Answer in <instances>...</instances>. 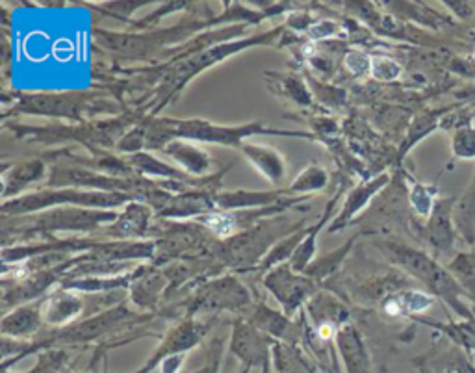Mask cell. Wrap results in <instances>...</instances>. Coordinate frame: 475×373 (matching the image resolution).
Instances as JSON below:
<instances>
[{
	"label": "cell",
	"mask_w": 475,
	"mask_h": 373,
	"mask_svg": "<svg viewBox=\"0 0 475 373\" xmlns=\"http://www.w3.org/2000/svg\"><path fill=\"white\" fill-rule=\"evenodd\" d=\"M240 154L271 186H283L284 180H286L288 166H286V158H284V154L280 151H277L275 147H269V145L245 141L240 147Z\"/></svg>",
	"instance_id": "obj_22"
},
{
	"label": "cell",
	"mask_w": 475,
	"mask_h": 373,
	"mask_svg": "<svg viewBox=\"0 0 475 373\" xmlns=\"http://www.w3.org/2000/svg\"><path fill=\"white\" fill-rule=\"evenodd\" d=\"M408 201H410L413 210L423 220H429L435 206H437L435 205V192L431 188L420 184V182H414L408 190Z\"/></svg>",
	"instance_id": "obj_34"
},
{
	"label": "cell",
	"mask_w": 475,
	"mask_h": 373,
	"mask_svg": "<svg viewBox=\"0 0 475 373\" xmlns=\"http://www.w3.org/2000/svg\"><path fill=\"white\" fill-rule=\"evenodd\" d=\"M399 305L403 308V316H417L427 308H431L435 299L431 293L420 292V290H405V292L395 293Z\"/></svg>",
	"instance_id": "obj_33"
},
{
	"label": "cell",
	"mask_w": 475,
	"mask_h": 373,
	"mask_svg": "<svg viewBox=\"0 0 475 373\" xmlns=\"http://www.w3.org/2000/svg\"><path fill=\"white\" fill-rule=\"evenodd\" d=\"M143 117V112L132 110L123 112L110 119L87 121V123H48L39 126V124L4 121V126L15 138L30 141V144H77L89 151V154H102L116 151L121 136Z\"/></svg>",
	"instance_id": "obj_4"
},
{
	"label": "cell",
	"mask_w": 475,
	"mask_h": 373,
	"mask_svg": "<svg viewBox=\"0 0 475 373\" xmlns=\"http://www.w3.org/2000/svg\"><path fill=\"white\" fill-rule=\"evenodd\" d=\"M305 314L308 316V325L312 327H334V329H342L346 323H349V310H347V306L337 296H332L331 292H323V290H320L307 303Z\"/></svg>",
	"instance_id": "obj_26"
},
{
	"label": "cell",
	"mask_w": 475,
	"mask_h": 373,
	"mask_svg": "<svg viewBox=\"0 0 475 373\" xmlns=\"http://www.w3.org/2000/svg\"><path fill=\"white\" fill-rule=\"evenodd\" d=\"M455 154L462 156V158L475 156V130H459V134L455 138Z\"/></svg>",
	"instance_id": "obj_39"
},
{
	"label": "cell",
	"mask_w": 475,
	"mask_h": 373,
	"mask_svg": "<svg viewBox=\"0 0 475 373\" xmlns=\"http://www.w3.org/2000/svg\"><path fill=\"white\" fill-rule=\"evenodd\" d=\"M379 247L395 266L417 279L423 286H427L429 292L440 297L442 301H446L461 316L471 320L470 308H466V305L462 303L464 292H462L461 284L457 283L452 273L442 268L437 260H432L427 253H423L420 249L410 247L401 242H392V239L381 242Z\"/></svg>",
	"instance_id": "obj_8"
},
{
	"label": "cell",
	"mask_w": 475,
	"mask_h": 373,
	"mask_svg": "<svg viewBox=\"0 0 475 373\" xmlns=\"http://www.w3.org/2000/svg\"><path fill=\"white\" fill-rule=\"evenodd\" d=\"M43 325V299H38L6 312L2 318V336L19 342H30L39 336V330Z\"/></svg>",
	"instance_id": "obj_21"
},
{
	"label": "cell",
	"mask_w": 475,
	"mask_h": 373,
	"mask_svg": "<svg viewBox=\"0 0 475 373\" xmlns=\"http://www.w3.org/2000/svg\"><path fill=\"white\" fill-rule=\"evenodd\" d=\"M217 318H204V320H195V318H184L175 327L165 333L160 345L151 355V359L136 369L134 373H153L154 369L160 368L162 362L171 355H180L186 351L193 350L201 344L204 336L208 335L214 327Z\"/></svg>",
	"instance_id": "obj_13"
},
{
	"label": "cell",
	"mask_w": 475,
	"mask_h": 373,
	"mask_svg": "<svg viewBox=\"0 0 475 373\" xmlns=\"http://www.w3.org/2000/svg\"><path fill=\"white\" fill-rule=\"evenodd\" d=\"M134 199L125 193L93 192L77 188H39L26 195L2 202V215L19 217L39 212L53 210L60 206H82V208H99V210H119Z\"/></svg>",
	"instance_id": "obj_10"
},
{
	"label": "cell",
	"mask_w": 475,
	"mask_h": 373,
	"mask_svg": "<svg viewBox=\"0 0 475 373\" xmlns=\"http://www.w3.org/2000/svg\"><path fill=\"white\" fill-rule=\"evenodd\" d=\"M295 195L286 188H275L266 192H253V190H221L214 195L216 210L234 212V210H255V208H268V206L280 205L284 201H290Z\"/></svg>",
	"instance_id": "obj_20"
},
{
	"label": "cell",
	"mask_w": 475,
	"mask_h": 373,
	"mask_svg": "<svg viewBox=\"0 0 475 373\" xmlns=\"http://www.w3.org/2000/svg\"><path fill=\"white\" fill-rule=\"evenodd\" d=\"M160 153L173 160L178 169H182L193 178L208 177L212 169V156L208 154V151H204L193 141H187V139H173Z\"/></svg>",
	"instance_id": "obj_24"
},
{
	"label": "cell",
	"mask_w": 475,
	"mask_h": 373,
	"mask_svg": "<svg viewBox=\"0 0 475 373\" xmlns=\"http://www.w3.org/2000/svg\"><path fill=\"white\" fill-rule=\"evenodd\" d=\"M169 281L163 275L162 268L151 262L139 264L136 268V279L129 288V299L139 312L154 314L160 305L165 303Z\"/></svg>",
	"instance_id": "obj_16"
},
{
	"label": "cell",
	"mask_w": 475,
	"mask_h": 373,
	"mask_svg": "<svg viewBox=\"0 0 475 373\" xmlns=\"http://www.w3.org/2000/svg\"><path fill=\"white\" fill-rule=\"evenodd\" d=\"M427 242L437 251H447L453 244V227H452V205L449 201L437 202L432 210L429 223L425 227Z\"/></svg>",
	"instance_id": "obj_29"
},
{
	"label": "cell",
	"mask_w": 475,
	"mask_h": 373,
	"mask_svg": "<svg viewBox=\"0 0 475 373\" xmlns=\"http://www.w3.org/2000/svg\"><path fill=\"white\" fill-rule=\"evenodd\" d=\"M337 351L344 362L346 373H371L370 353L366 350L364 338L351 321L338 333Z\"/></svg>",
	"instance_id": "obj_25"
},
{
	"label": "cell",
	"mask_w": 475,
	"mask_h": 373,
	"mask_svg": "<svg viewBox=\"0 0 475 373\" xmlns=\"http://www.w3.org/2000/svg\"><path fill=\"white\" fill-rule=\"evenodd\" d=\"M119 217V210H99V208H82V206H60L53 210L39 212L32 215L10 217L2 215V234L4 245L24 244L30 238L50 239L58 234L93 236L102 227L111 225Z\"/></svg>",
	"instance_id": "obj_5"
},
{
	"label": "cell",
	"mask_w": 475,
	"mask_h": 373,
	"mask_svg": "<svg viewBox=\"0 0 475 373\" xmlns=\"http://www.w3.org/2000/svg\"><path fill=\"white\" fill-rule=\"evenodd\" d=\"M207 11L187 15L182 21L169 28L141 30V32H110V30H93L95 43L110 53L123 63H153L162 65L169 62L171 54L186 45L190 39L199 36L204 28H212L216 17H204Z\"/></svg>",
	"instance_id": "obj_3"
},
{
	"label": "cell",
	"mask_w": 475,
	"mask_h": 373,
	"mask_svg": "<svg viewBox=\"0 0 475 373\" xmlns=\"http://www.w3.org/2000/svg\"><path fill=\"white\" fill-rule=\"evenodd\" d=\"M121 106L108 97L106 91H13L11 108L8 115H38L50 119H63L67 123H87L101 114L119 115Z\"/></svg>",
	"instance_id": "obj_6"
},
{
	"label": "cell",
	"mask_w": 475,
	"mask_h": 373,
	"mask_svg": "<svg viewBox=\"0 0 475 373\" xmlns=\"http://www.w3.org/2000/svg\"><path fill=\"white\" fill-rule=\"evenodd\" d=\"M355 239H356V236H353V238L347 239L346 244L340 245L338 249H334V251H331V253L323 254V256L314 260V262L307 268L305 275L314 279L317 284L323 283V281L331 277V275H334V273L338 271V268L342 266V262H344L347 254H349L351 247H353V244H355Z\"/></svg>",
	"instance_id": "obj_31"
},
{
	"label": "cell",
	"mask_w": 475,
	"mask_h": 373,
	"mask_svg": "<svg viewBox=\"0 0 475 373\" xmlns=\"http://www.w3.org/2000/svg\"><path fill=\"white\" fill-rule=\"evenodd\" d=\"M132 166V169L136 171V175L145 178H151V180H178V182H195L199 178L190 177L187 173H184L182 169L175 168V166H169L163 160L156 158L153 153L149 151H143V153L132 154V156H126Z\"/></svg>",
	"instance_id": "obj_28"
},
{
	"label": "cell",
	"mask_w": 475,
	"mask_h": 373,
	"mask_svg": "<svg viewBox=\"0 0 475 373\" xmlns=\"http://www.w3.org/2000/svg\"><path fill=\"white\" fill-rule=\"evenodd\" d=\"M143 119L136 123L132 129H129L125 134L121 136L116 147L117 154H121V156H132V154L143 153L145 144H147V129H145Z\"/></svg>",
	"instance_id": "obj_32"
},
{
	"label": "cell",
	"mask_w": 475,
	"mask_h": 373,
	"mask_svg": "<svg viewBox=\"0 0 475 373\" xmlns=\"http://www.w3.org/2000/svg\"><path fill=\"white\" fill-rule=\"evenodd\" d=\"M255 301L251 296V290L232 273H221L217 277H212L199 284L195 290L187 293L186 299L173 305V308H182L184 318H217L221 312H232L240 314V318L247 316V312L253 308ZM169 308V310H173Z\"/></svg>",
	"instance_id": "obj_9"
},
{
	"label": "cell",
	"mask_w": 475,
	"mask_h": 373,
	"mask_svg": "<svg viewBox=\"0 0 475 373\" xmlns=\"http://www.w3.org/2000/svg\"><path fill=\"white\" fill-rule=\"evenodd\" d=\"M262 284L273 296L280 310L292 320L297 318L302 308L307 306V303L320 292V284L305 273L293 271L290 262L280 264L277 268L264 273Z\"/></svg>",
	"instance_id": "obj_12"
},
{
	"label": "cell",
	"mask_w": 475,
	"mask_h": 373,
	"mask_svg": "<svg viewBox=\"0 0 475 373\" xmlns=\"http://www.w3.org/2000/svg\"><path fill=\"white\" fill-rule=\"evenodd\" d=\"M89 297L58 286L43 297V323L50 329H63L87 318Z\"/></svg>",
	"instance_id": "obj_17"
},
{
	"label": "cell",
	"mask_w": 475,
	"mask_h": 373,
	"mask_svg": "<svg viewBox=\"0 0 475 373\" xmlns=\"http://www.w3.org/2000/svg\"><path fill=\"white\" fill-rule=\"evenodd\" d=\"M390 182V177L386 173H381L377 177L370 178V180L360 182L359 186L351 188L349 192L346 193L344 201H342V208L334 220L331 221V225L327 227V232L329 234H334L338 230H344L346 227H349L353 221H355L356 215H360L362 212L370 206L371 199L375 195H379L383 192V188Z\"/></svg>",
	"instance_id": "obj_19"
},
{
	"label": "cell",
	"mask_w": 475,
	"mask_h": 373,
	"mask_svg": "<svg viewBox=\"0 0 475 373\" xmlns=\"http://www.w3.org/2000/svg\"><path fill=\"white\" fill-rule=\"evenodd\" d=\"M305 217L295 220L288 212L275 215L231 238L217 239V244L212 249V259H216L223 268L232 271H255L277 242L305 229Z\"/></svg>",
	"instance_id": "obj_7"
},
{
	"label": "cell",
	"mask_w": 475,
	"mask_h": 373,
	"mask_svg": "<svg viewBox=\"0 0 475 373\" xmlns=\"http://www.w3.org/2000/svg\"><path fill=\"white\" fill-rule=\"evenodd\" d=\"M268 87L275 95L283 97L293 104L308 108L314 102V93L307 82L293 72H266Z\"/></svg>",
	"instance_id": "obj_27"
},
{
	"label": "cell",
	"mask_w": 475,
	"mask_h": 373,
	"mask_svg": "<svg viewBox=\"0 0 475 373\" xmlns=\"http://www.w3.org/2000/svg\"><path fill=\"white\" fill-rule=\"evenodd\" d=\"M342 197H344V190H338V192L331 197V201L327 202L325 210H323V214L320 215V220H317L316 223H312L310 227H307V234H305L302 242L299 244L297 251H295V254H293L292 260H290V266H292L293 271L305 273L308 266L314 262V256H316L317 251V238H320V234L323 232V229L331 225V221L334 220V210H337L338 205H342V201H344Z\"/></svg>",
	"instance_id": "obj_23"
},
{
	"label": "cell",
	"mask_w": 475,
	"mask_h": 373,
	"mask_svg": "<svg viewBox=\"0 0 475 373\" xmlns=\"http://www.w3.org/2000/svg\"><path fill=\"white\" fill-rule=\"evenodd\" d=\"M371 60L370 56L364 50L360 48H349L346 54H344V60H342V65L349 72L351 77L355 78H366L371 75Z\"/></svg>",
	"instance_id": "obj_35"
},
{
	"label": "cell",
	"mask_w": 475,
	"mask_h": 373,
	"mask_svg": "<svg viewBox=\"0 0 475 373\" xmlns=\"http://www.w3.org/2000/svg\"><path fill=\"white\" fill-rule=\"evenodd\" d=\"M314 24V17L308 13L307 10H295L290 11L284 19V26L286 30H292V32H297V34H307L310 26Z\"/></svg>",
	"instance_id": "obj_38"
},
{
	"label": "cell",
	"mask_w": 475,
	"mask_h": 373,
	"mask_svg": "<svg viewBox=\"0 0 475 373\" xmlns=\"http://www.w3.org/2000/svg\"><path fill=\"white\" fill-rule=\"evenodd\" d=\"M403 67L390 56H373L371 60V78L377 82H394L401 77Z\"/></svg>",
	"instance_id": "obj_37"
},
{
	"label": "cell",
	"mask_w": 475,
	"mask_h": 373,
	"mask_svg": "<svg viewBox=\"0 0 475 373\" xmlns=\"http://www.w3.org/2000/svg\"><path fill=\"white\" fill-rule=\"evenodd\" d=\"M48 163L43 156L4 163L2 168V202L26 195V190L34 188L39 182H47Z\"/></svg>",
	"instance_id": "obj_18"
},
{
	"label": "cell",
	"mask_w": 475,
	"mask_h": 373,
	"mask_svg": "<svg viewBox=\"0 0 475 373\" xmlns=\"http://www.w3.org/2000/svg\"><path fill=\"white\" fill-rule=\"evenodd\" d=\"M154 242V266L163 268L175 260L212 256L217 238L197 221L156 220L151 229Z\"/></svg>",
	"instance_id": "obj_11"
},
{
	"label": "cell",
	"mask_w": 475,
	"mask_h": 373,
	"mask_svg": "<svg viewBox=\"0 0 475 373\" xmlns=\"http://www.w3.org/2000/svg\"><path fill=\"white\" fill-rule=\"evenodd\" d=\"M147 129V144L145 151H162L173 139H187L193 144L225 145L240 151L245 141L255 136H277V138H299L314 141L316 134L307 130H280L269 124L253 121L244 124H217L214 121L192 117V119H175V117H160V115H145Z\"/></svg>",
	"instance_id": "obj_2"
},
{
	"label": "cell",
	"mask_w": 475,
	"mask_h": 373,
	"mask_svg": "<svg viewBox=\"0 0 475 373\" xmlns=\"http://www.w3.org/2000/svg\"><path fill=\"white\" fill-rule=\"evenodd\" d=\"M344 26L332 19H316L310 30L307 32V39L310 43H322V41H331V39L342 38Z\"/></svg>",
	"instance_id": "obj_36"
},
{
	"label": "cell",
	"mask_w": 475,
	"mask_h": 373,
	"mask_svg": "<svg viewBox=\"0 0 475 373\" xmlns=\"http://www.w3.org/2000/svg\"><path fill=\"white\" fill-rule=\"evenodd\" d=\"M327 184H329L327 169L320 163H308L307 168L290 182V186H286V190L295 197H312V193L322 192Z\"/></svg>",
	"instance_id": "obj_30"
},
{
	"label": "cell",
	"mask_w": 475,
	"mask_h": 373,
	"mask_svg": "<svg viewBox=\"0 0 475 373\" xmlns=\"http://www.w3.org/2000/svg\"><path fill=\"white\" fill-rule=\"evenodd\" d=\"M286 32H288L286 26L280 24V26H275V28L268 30V32L251 36V38H241L234 39V41H226V43L214 45V47L201 50V53L182 58V60H173V62L154 65L151 69H134L145 80H151V78L156 80V87L151 93L153 101L147 106V115H158L201 72L216 67L217 63L225 62L226 58L236 56V54L249 50V48L266 47V45L268 47H278L284 36H286Z\"/></svg>",
	"instance_id": "obj_1"
},
{
	"label": "cell",
	"mask_w": 475,
	"mask_h": 373,
	"mask_svg": "<svg viewBox=\"0 0 475 373\" xmlns=\"http://www.w3.org/2000/svg\"><path fill=\"white\" fill-rule=\"evenodd\" d=\"M271 345H275V340H271L262 330L256 329L245 318H238V320L232 321L229 350L236 359H240V362L244 364V369H268Z\"/></svg>",
	"instance_id": "obj_14"
},
{
	"label": "cell",
	"mask_w": 475,
	"mask_h": 373,
	"mask_svg": "<svg viewBox=\"0 0 475 373\" xmlns=\"http://www.w3.org/2000/svg\"><path fill=\"white\" fill-rule=\"evenodd\" d=\"M156 221V212L149 205L132 201L121 208L119 217L111 225L102 227L93 238L111 242H147Z\"/></svg>",
	"instance_id": "obj_15"
}]
</instances>
